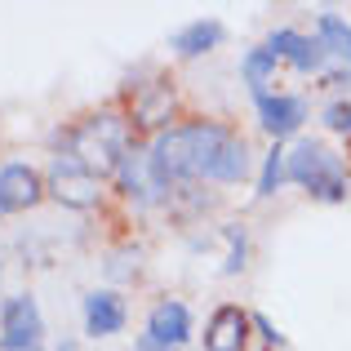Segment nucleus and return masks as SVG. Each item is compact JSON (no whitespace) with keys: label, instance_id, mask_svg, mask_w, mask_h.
<instances>
[{"label":"nucleus","instance_id":"obj_1","mask_svg":"<svg viewBox=\"0 0 351 351\" xmlns=\"http://www.w3.org/2000/svg\"><path fill=\"white\" fill-rule=\"evenodd\" d=\"M232 129L214 125V120H187V125L160 129L147 147V160H152V173L165 191L173 182H191V178H209L214 182V169L223 160V152L232 147Z\"/></svg>","mask_w":351,"mask_h":351},{"label":"nucleus","instance_id":"obj_2","mask_svg":"<svg viewBox=\"0 0 351 351\" xmlns=\"http://www.w3.org/2000/svg\"><path fill=\"white\" fill-rule=\"evenodd\" d=\"M62 152H67L71 160H80L94 178H107L129 156V125L120 116H89V120H80L76 129H67Z\"/></svg>","mask_w":351,"mask_h":351},{"label":"nucleus","instance_id":"obj_3","mask_svg":"<svg viewBox=\"0 0 351 351\" xmlns=\"http://www.w3.org/2000/svg\"><path fill=\"white\" fill-rule=\"evenodd\" d=\"M289 182L307 187L316 200H343L347 196V165L338 152H329L316 138H302L289 152Z\"/></svg>","mask_w":351,"mask_h":351},{"label":"nucleus","instance_id":"obj_4","mask_svg":"<svg viewBox=\"0 0 351 351\" xmlns=\"http://www.w3.org/2000/svg\"><path fill=\"white\" fill-rule=\"evenodd\" d=\"M45 191L67 209H94L98 200H103V178H94L80 160H71L67 152H58L53 165H49V178H45Z\"/></svg>","mask_w":351,"mask_h":351},{"label":"nucleus","instance_id":"obj_5","mask_svg":"<svg viewBox=\"0 0 351 351\" xmlns=\"http://www.w3.org/2000/svg\"><path fill=\"white\" fill-rule=\"evenodd\" d=\"M0 351H45V316L32 293H14L0 307Z\"/></svg>","mask_w":351,"mask_h":351},{"label":"nucleus","instance_id":"obj_6","mask_svg":"<svg viewBox=\"0 0 351 351\" xmlns=\"http://www.w3.org/2000/svg\"><path fill=\"white\" fill-rule=\"evenodd\" d=\"M187 334H191L187 302L165 298V302H156L152 316H147V334L138 338V351H178L187 343Z\"/></svg>","mask_w":351,"mask_h":351},{"label":"nucleus","instance_id":"obj_7","mask_svg":"<svg viewBox=\"0 0 351 351\" xmlns=\"http://www.w3.org/2000/svg\"><path fill=\"white\" fill-rule=\"evenodd\" d=\"M40 196H45V178L27 160H9L5 169H0V214L32 209Z\"/></svg>","mask_w":351,"mask_h":351},{"label":"nucleus","instance_id":"obj_8","mask_svg":"<svg viewBox=\"0 0 351 351\" xmlns=\"http://www.w3.org/2000/svg\"><path fill=\"white\" fill-rule=\"evenodd\" d=\"M267 49H271L276 58L293 62L298 71H325V62H329V53H325V45H320V36H302V32H293V27H280V32H271V36H267Z\"/></svg>","mask_w":351,"mask_h":351},{"label":"nucleus","instance_id":"obj_9","mask_svg":"<svg viewBox=\"0 0 351 351\" xmlns=\"http://www.w3.org/2000/svg\"><path fill=\"white\" fill-rule=\"evenodd\" d=\"M258 120H263V129L280 143V138L298 134L302 120H307V103L293 94H258Z\"/></svg>","mask_w":351,"mask_h":351},{"label":"nucleus","instance_id":"obj_10","mask_svg":"<svg viewBox=\"0 0 351 351\" xmlns=\"http://www.w3.org/2000/svg\"><path fill=\"white\" fill-rule=\"evenodd\" d=\"M116 178H120V191H125L129 200H138V205H160L169 191L156 182V173H152V160H147V152H129L125 160H120V169H116Z\"/></svg>","mask_w":351,"mask_h":351},{"label":"nucleus","instance_id":"obj_11","mask_svg":"<svg viewBox=\"0 0 351 351\" xmlns=\"http://www.w3.org/2000/svg\"><path fill=\"white\" fill-rule=\"evenodd\" d=\"M316 36H320V45H325V53L338 62L334 76H325V85H343V80L351 76V27H347V18L320 14L316 18Z\"/></svg>","mask_w":351,"mask_h":351},{"label":"nucleus","instance_id":"obj_12","mask_svg":"<svg viewBox=\"0 0 351 351\" xmlns=\"http://www.w3.org/2000/svg\"><path fill=\"white\" fill-rule=\"evenodd\" d=\"M249 325H254V320L240 307H232V302L218 307L214 316H209V329H205V351H245Z\"/></svg>","mask_w":351,"mask_h":351},{"label":"nucleus","instance_id":"obj_13","mask_svg":"<svg viewBox=\"0 0 351 351\" xmlns=\"http://www.w3.org/2000/svg\"><path fill=\"white\" fill-rule=\"evenodd\" d=\"M125 329V298L112 289H94L85 298V334L89 338H112Z\"/></svg>","mask_w":351,"mask_h":351},{"label":"nucleus","instance_id":"obj_14","mask_svg":"<svg viewBox=\"0 0 351 351\" xmlns=\"http://www.w3.org/2000/svg\"><path fill=\"white\" fill-rule=\"evenodd\" d=\"M218 45H223V23H218V18H196V23H187L182 32H173L178 58H200V53L218 49Z\"/></svg>","mask_w":351,"mask_h":351},{"label":"nucleus","instance_id":"obj_15","mask_svg":"<svg viewBox=\"0 0 351 351\" xmlns=\"http://www.w3.org/2000/svg\"><path fill=\"white\" fill-rule=\"evenodd\" d=\"M173 112V89L169 85H147V94L138 98V107H134V125H165Z\"/></svg>","mask_w":351,"mask_h":351},{"label":"nucleus","instance_id":"obj_16","mask_svg":"<svg viewBox=\"0 0 351 351\" xmlns=\"http://www.w3.org/2000/svg\"><path fill=\"white\" fill-rule=\"evenodd\" d=\"M276 62H280V58H276L267 45H258V49H249V53H245L240 71H245L249 89H254V98H258V94H267V85H271V76H276Z\"/></svg>","mask_w":351,"mask_h":351},{"label":"nucleus","instance_id":"obj_17","mask_svg":"<svg viewBox=\"0 0 351 351\" xmlns=\"http://www.w3.org/2000/svg\"><path fill=\"white\" fill-rule=\"evenodd\" d=\"M285 182H289V152L276 143L263 160V173H258V196H276Z\"/></svg>","mask_w":351,"mask_h":351},{"label":"nucleus","instance_id":"obj_18","mask_svg":"<svg viewBox=\"0 0 351 351\" xmlns=\"http://www.w3.org/2000/svg\"><path fill=\"white\" fill-rule=\"evenodd\" d=\"M227 236H232V254H227L223 271H227V276H236V271H245V254H249V245H245V232H236V227H232Z\"/></svg>","mask_w":351,"mask_h":351},{"label":"nucleus","instance_id":"obj_19","mask_svg":"<svg viewBox=\"0 0 351 351\" xmlns=\"http://www.w3.org/2000/svg\"><path fill=\"white\" fill-rule=\"evenodd\" d=\"M325 125L334 134H351V103H329L325 107Z\"/></svg>","mask_w":351,"mask_h":351}]
</instances>
